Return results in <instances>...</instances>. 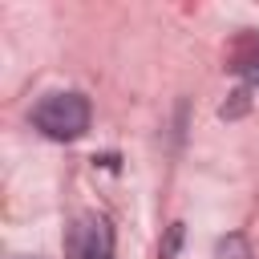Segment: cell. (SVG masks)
<instances>
[{"instance_id":"6da1fadb","label":"cell","mask_w":259,"mask_h":259,"mask_svg":"<svg viewBox=\"0 0 259 259\" xmlns=\"http://www.w3.org/2000/svg\"><path fill=\"white\" fill-rule=\"evenodd\" d=\"M32 125L53 138V142H73L89 130V101L85 93H73V89H61V93H45L32 109Z\"/></svg>"},{"instance_id":"7a4b0ae2","label":"cell","mask_w":259,"mask_h":259,"mask_svg":"<svg viewBox=\"0 0 259 259\" xmlns=\"http://www.w3.org/2000/svg\"><path fill=\"white\" fill-rule=\"evenodd\" d=\"M69 259H113V231L101 214H81L65 235Z\"/></svg>"},{"instance_id":"3957f363","label":"cell","mask_w":259,"mask_h":259,"mask_svg":"<svg viewBox=\"0 0 259 259\" xmlns=\"http://www.w3.org/2000/svg\"><path fill=\"white\" fill-rule=\"evenodd\" d=\"M178 243H182V223H170V231H166V243L158 247V259H174Z\"/></svg>"},{"instance_id":"277c9868","label":"cell","mask_w":259,"mask_h":259,"mask_svg":"<svg viewBox=\"0 0 259 259\" xmlns=\"http://www.w3.org/2000/svg\"><path fill=\"white\" fill-rule=\"evenodd\" d=\"M20 259H24V255H20Z\"/></svg>"}]
</instances>
